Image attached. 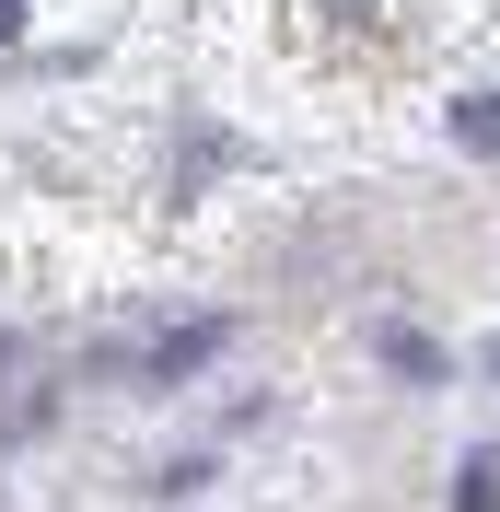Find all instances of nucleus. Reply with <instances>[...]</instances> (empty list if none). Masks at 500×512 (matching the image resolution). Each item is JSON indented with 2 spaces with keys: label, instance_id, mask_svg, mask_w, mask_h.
I'll return each instance as SVG.
<instances>
[{
  "label": "nucleus",
  "instance_id": "1",
  "mask_svg": "<svg viewBox=\"0 0 500 512\" xmlns=\"http://www.w3.org/2000/svg\"><path fill=\"white\" fill-rule=\"evenodd\" d=\"M221 338H233V326H221V315H187V326H175V338H152V350H140V384H187L198 361L221 350Z\"/></svg>",
  "mask_w": 500,
  "mask_h": 512
},
{
  "label": "nucleus",
  "instance_id": "2",
  "mask_svg": "<svg viewBox=\"0 0 500 512\" xmlns=\"http://www.w3.org/2000/svg\"><path fill=\"white\" fill-rule=\"evenodd\" d=\"M454 152L500 163V94H454Z\"/></svg>",
  "mask_w": 500,
  "mask_h": 512
},
{
  "label": "nucleus",
  "instance_id": "3",
  "mask_svg": "<svg viewBox=\"0 0 500 512\" xmlns=\"http://www.w3.org/2000/svg\"><path fill=\"white\" fill-rule=\"evenodd\" d=\"M454 512H500V454H466L454 466Z\"/></svg>",
  "mask_w": 500,
  "mask_h": 512
},
{
  "label": "nucleus",
  "instance_id": "4",
  "mask_svg": "<svg viewBox=\"0 0 500 512\" xmlns=\"http://www.w3.org/2000/svg\"><path fill=\"white\" fill-rule=\"evenodd\" d=\"M384 361H396V373H419V384H431V373H442V338H419V326H384Z\"/></svg>",
  "mask_w": 500,
  "mask_h": 512
},
{
  "label": "nucleus",
  "instance_id": "5",
  "mask_svg": "<svg viewBox=\"0 0 500 512\" xmlns=\"http://www.w3.org/2000/svg\"><path fill=\"white\" fill-rule=\"evenodd\" d=\"M0 47H24V0H0Z\"/></svg>",
  "mask_w": 500,
  "mask_h": 512
},
{
  "label": "nucleus",
  "instance_id": "6",
  "mask_svg": "<svg viewBox=\"0 0 500 512\" xmlns=\"http://www.w3.org/2000/svg\"><path fill=\"white\" fill-rule=\"evenodd\" d=\"M489 373H500V338H489Z\"/></svg>",
  "mask_w": 500,
  "mask_h": 512
},
{
  "label": "nucleus",
  "instance_id": "7",
  "mask_svg": "<svg viewBox=\"0 0 500 512\" xmlns=\"http://www.w3.org/2000/svg\"><path fill=\"white\" fill-rule=\"evenodd\" d=\"M0 361H12V338H0Z\"/></svg>",
  "mask_w": 500,
  "mask_h": 512
}]
</instances>
